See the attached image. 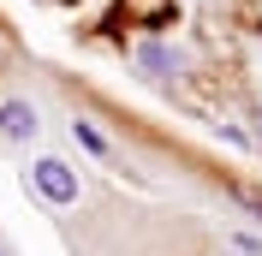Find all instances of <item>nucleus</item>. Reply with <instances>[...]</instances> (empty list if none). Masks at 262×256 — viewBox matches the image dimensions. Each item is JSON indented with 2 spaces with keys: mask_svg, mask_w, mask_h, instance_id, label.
I'll return each instance as SVG.
<instances>
[{
  "mask_svg": "<svg viewBox=\"0 0 262 256\" xmlns=\"http://www.w3.org/2000/svg\"><path fill=\"white\" fill-rule=\"evenodd\" d=\"M232 250H245V256H262V239H250V232H232Z\"/></svg>",
  "mask_w": 262,
  "mask_h": 256,
  "instance_id": "nucleus-6",
  "label": "nucleus"
},
{
  "mask_svg": "<svg viewBox=\"0 0 262 256\" xmlns=\"http://www.w3.org/2000/svg\"><path fill=\"white\" fill-rule=\"evenodd\" d=\"M0 256H18V250H12V239H6V232H0Z\"/></svg>",
  "mask_w": 262,
  "mask_h": 256,
  "instance_id": "nucleus-7",
  "label": "nucleus"
},
{
  "mask_svg": "<svg viewBox=\"0 0 262 256\" xmlns=\"http://www.w3.org/2000/svg\"><path fill=\"white\" fill-rule=\"evenodd\" d=\"M245 203H250V215H256V221H262V197H245Z\"/></svg>",
  "mask_w": 262,
  "mask_h": 256,
  "instance_id": "nucleus-8",
  "label": "nucleus"
},
{
  "mask_svg": "<svg viewBox=\"0 0 262 256\" xmlns=\"http://www.w3.org/2000/svg\"><path fill=\"white\" fill-rule=\"evenodd\" d=\"M60 6H78V0H60Z\"/></svg>",
  "mask_w": 262,
  "mask_h": 256,
  "instance_id": "nucleus-9",
  "label": "nucleus"
},
{
  "mask_svg": "<svg viewBox=\"0 0 262 256\" xmlns=\"http://www.w3.org/2000/svg\"><path fill=\"white\" fill-rule=\"evenodd\" d=\"M72 137H78V143L90 149V155H107V137H101V131L90 125V119H72Z\"/></svg>",
  "mask_w": 262,
  "mask_h": 256,
  "instance_id": "nucleus-4",
  "label": "nucleus"
},
{
  "mask_svg": "<svg viewBox=\"0 0 262 256\" xmlns=\"http://www.w3.org/2000/svg\"><path fill=\"white\" fill-rule=\"evenodd\" d=\"M36 131H42V119H36V108L24 96H6L0 101V137H12V143H36Z\"/></svg>",
  "mask_w": 262,
  "mask_h": 256,
  "instance_id": "nucleus-2",
  "label": "nucleus"
},
{
  "mask_svg": "<svg viewBox=\"0 0 262 256\" xmlns=\"http://www.w3.org/2000/svg\"><path fill=\"white\" fill-rule=\"evenodd\" d=\"M256 131H262V113H256Z\"/></svg>",
  "mask_w": 262,
  "mask_h": 256,
  "instance_id": "nucleus-10",
  "label": "nucleus"
},
{
  "mask_svg": "<svg viewBox=\"0 0 262 256\" xmlns=\"http://www.w3.org/2000/svg\"><path fill=\"white\" fill-rule=\"evenodd\" d=\"M232 12H238V24L262 30V0H232Z\"/></svg>",
  "mask_w": 262,
  "mask_h": 256,
  "instance_id": "nucleus-5",
  "label": "nucleus"
},
{
  "mask_svg": "<svg viewBox=\"0 0 262 256\" xmlns=\"http://www.w3.org/2000/svg\"><path fill=\"white\" fill-rule=\"evenodd\" d=\"M137 66H143L149 78H167V72H179V48H167V42H143V48H137Z\"/></svg>",
  "mask_w": 262,
  "mask_h": 256,
  "instance_id": "nucleus-3",
  "label": "nucleus"
},
{
  "mask_svg": "<svg viewBox=\"0 0 262 256\" xmlns=\"http://www.w3.org/2000/svg\"><path fill=\"white\" fill-rule=\"evenodd\" d=\"M30 185H36V197L48 208H72L78 203V167L72 161H60V155H42L30 167Z\"/></svg>",
  "mask_w": 262,
  "mask_h": 256,
  "instance_id": "nucleus-1",
  "label": "nucleus"
}]
</instances>
